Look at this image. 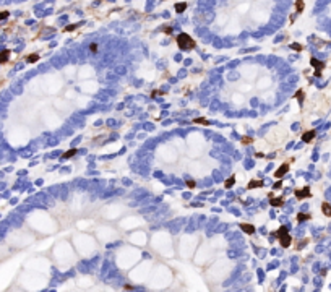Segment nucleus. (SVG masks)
<instances>
[{"instance_id":"nucleus-1","label":"nucleus","mask_w":331,"mask_h":292,"mask_svg":"<svg viewBox=\"0 0 331 292\" xmlns=\"http://www.w3.org/2000/svg\"><path fill=\"white\" fill-rule=\"evenodd\" d=\"M177 45H179L180 50H192V49L197 47V42L193 41V39L188 36V34L182 33V34H179V36H177Z\"/></svg>"},{"instance_id":"nucleus-2","label":"nucleus","mask_w":331,"mask_h":292,"mask_svg":"<svg viewBox=\"0 0 331 292\" xmlns=\"http://www.w3.org/2000/svg\"><path fill=\"white\" fill-rule=\"evenodd\" d=\"M276 236H278V239H279V243H281V245H282L284 248H287L289 245H290V242H292V239H290L289 232H287V229L284 227V226L278 229Z\"/></svg>"},{"instance_id":"nucleus-3","label":"nucleus","mask_w":331,"mask_h":292,"mask_svg":"<svg viewBox=\"0 0 331 292\" xmlns=\"http://www.w3.org/2000/svg\"><path fill=\"white\" fill-rule=\"evenodd\" d=\"M310 64H312L313 68H315V76H320L321 75V70L325 68V64H323V62H320V60H317L315 57L310 60Z\"/></svg>"},{"instance_id":"nucleus-4","label":"nucleus","mask_w":331,"mask_h":292,"mask_svg":"<svg viewBox=\"0 0 331 292\" xmlns=\"http://www.w3.org/2000/svg\"><path fill=\"white\" fill-rule=\"evenodd\" d=\"M309 197H312V192H310L309 187H305V188H302V190L295 192V198H297V200H304V198H309Z\"/></svg>"},{"instance_id":"nucleus-5","label":"nucleus","mask_w":331,"mask_h":292,"mask_svg":"<svg viewBox=\"0 0 331 292\" xmlns=\"http://www.w3.org/2000/svg\"><path fill=\"white\" fill-rule=\"evenodd\" d=\"M315 135H317V131L315 130H310V131H305L304 135H302V140H304L305 143H309V141H312L313 138H315Z\"/></svg>"},{"instance_id":"nucleus-6","label":"nucleus","mask_w":331,"mask_h":292,"mask_svg":"<svg viewBox=\"0 0 331 292\" xmlns=\"http://www.w3.org/2000/svg\"><path fill=\"white\" fill-rule=\"evenodd\" d=\"M287 170H289V165H287V164H284V165H281V167H279V169L276 170V172H275V177H278V179H281V177H282L284 174L287 172Z\"/></svg>"},{"instance_id":"nucleus-7","label":"nucleus","mask_w":331,"mask_h":292,"mask_svg":"<svg viewBox=\"0 0 331 292\" xmlns=\"http://www.w3.org/2000/svg\"><path fill=\"white\" fill-rule=\"evenodd\" d=\"M270 203H271L273 206H276V208H279V206H282V204H284V198H282V197H279V198H273V197H270Z\"/></svg>"},{"instance_id":"nucleus-8","label":"nucleus","mask_w":331,"mask_h":292,"mask_svg":"<svg viewBox=\"0 0 331 292\" xmlns=\"http://www.w3.org/2000/svg\"><path fill=\"white\" fill-rule=\"evenodd\" d=\"M240 229H242L245 234H253V232H255V226H253V224H243V222H242V224H240Z\"/></svg>"},{"instance_id":"nucleus-9","label":"nucleus","mask_w":331,"mask_h":292,"mask_svg":"<svg viewBox=\"0 0 331 292\" xmlns=\"http://www.w3.org/2000/svg\"><path fill=\"white\" fill-rule=\"evenodd\" d=\"M321 211H323L325 216L331 217V204H329V203H323V204H321Z\"/></svg>"},{"instance_id":"nucleus-10","label":"nucleus","mask_w":331,"mask_h":292,"mask_svg":"<svg viewBox=\"0 0 331 292\" xmlns=\"http://www.w3.org/2000/svg\"><path fill=\"white\" fill-rule=\"evenodd\" d=\"M255 187H263V180H250L248 182V190H252Z\"/></svg>"},{"instance_id":"nucleus-11","label":"nucleus","mask_w":331,"mask_h":292,"mask_svg":"<svg viewBox=\"0 0 331 292\" xmlns=\"http://www.w3.org/2000/svg\"><path fill=\"white\" fill-rule=\"evenodd\" d=\"M10 57V50H3V52H0V64H5V62L8 60Z\"/></svg>"},{"instance_id":"nucleus-12","label":"nucleus","mask_w":331,"mask_h":292,"mask_svg":"<svg viewBox=\"0 0 331 292\" xmlns=\"http://www.w3.org/2000/svg\"><path fill=\"white\" fill-rule=\"evenodd\" d=\"M185 8H187V3H185V2H180V3L175 5V11H177V13H182Z\"/></svg>"},{"instance_id":"nucleus-13","label":"nucleus","mask_w":331,"mask_h":292,"mask_svg":"<svg viewBox=\"0 0 331 292\" xmlns=\"http://www.w3.org/2000/svg\"><path fill=\"white\" fill-rule=\"evenodd\" d=\"M295 10H297V13L304 10V0H295Z\"/></svg>"},{"instance_id":"nucleus-14","label":"nucleus","mask_w":331,"mask_h":292,"mask_svg":"<svg viewBox=\"0 0 331 292\" xmlns=\"http://www.w3.org/2000/svg\"><path fill=\"white\" fill-rule=\"evenodd\" d=\"M309 217H310L309 214H305V213H299V214H297V221H299V222H302V221H307Z\"/></svg>"},{"instance_id":"nucleus-15","label":"nucleus","mask_w":331,"mask_h":292,"mask_svg":"<svg viewBox=\"0 0 331 292\" xmlns=\"http://www.w3.org/2000/svg\"><path fill=\"white\" fill-rule=\"evenodd\" d=\"M195 123H201V125H209V120H206V119H203V117H200V119H195L193 120Z\"/></svg>"},{"instance_id":"nucleus-16","label":"nucleus","mask_w":331,"mask_h":292,"mask_svg":"<svg viewBox=\"0 0 331 292\" xmlns=\"http://www.w3.org/2000/svg\"><path fill=\"white\" fill-rule=\"evenodd\" d=\"M78 151L76 150H70V151H67L65 154H64V159H68V158H72V156H75Z\"/></svg>"},{"instance_id":"nucleus-17","label":"nucleus","mask_w":331,"mask_h":292,"mask_svg":"<svg viewBox=\"0 0 331 292\" xmlns=\"http://www.w3.org/2000/svg\"><path fill=\"white\" fill-rule=\"evenodd\" d=\"M295 97H297V99H299V102L302 104V102H304V91H302V89H299L297 93H295Z\"/></svg>"},{"instance_id":"nucleus-18","label":"nucleus","mask_w":331,"mask_h":292,"mask_svg":"<svg viewBox=\"0 0 331 292\" xmlns=\"http://www.w3.org/2000/svg\"><path fill=\"white\" fill-rule=\"evenodd\" d=\"M37 59H39V55H37V54H31V55H28V62H31V64H33V62H36Z\"/></svg>"},{"instance_id":"nucleus-19","label":"nucleus","mask_w":331,"mask_h":292,"mask_svg":"<svg viewBox=\"0 0 331 292\" xmlns=\"http://www.w3.org/2000/svg\"><path fill=\"white\" fill-rule=\"evenodd\" d=\"M234 184H236V179H234V177H231V179H227V180H226V184H224V185H226L227 188H229V187H232Z\"/></svg>"},{"instance_id":"nucleus-20","label":"nucleus","mask_w":331,"mask_h":292,"mask_svg":"<svg viewBox=\"0 0 331 292\" xmlns=\"http://www.w3.org/2000/svg\"><path fill=\"white\" fill-rule=\"evenodd\" d=\"M290 49H294V50H297V52H300V50H302V45H300V44H292V45H290Z\"/></svg>"},{"instance_id":"nucleus-21","label":"nucleus","mask_w":331,"mask_h":292,"mask_svg":"<svg viewBox=\"0 0 331 292\" xmlns=\"http://www.w3.org/2000/svg\"><path fill=\"white\" fill-rule=\"evenodd\" d=\"M89 49H91V52H98V44H96V42H94V44H91V45H89Z\"/></svg>"},{"instance_id":"nucleus-22","label":"nucleus","mask_w":331,"mask_h":292,"mask_svg":"<svg viewBox=\"0 0 331 292\" xmlns=\"http://www.w3.org/2000/svg\"><path fill=\"white\" fill-rule=\"evenodd\" d=\"M75 28H78V25H70V26H67V28H65V31H73Z\"/></svg>"},{"instance_id":"nucleus-23","label":"nucleus","mask_w":331,"mask_h":292,"mask_svg":"<svg viewBox=\"0 0 331 292\" xmlns=\"http://www.w3.org/2000/svg\"><path fill=\"white\" fill-rule=\"evenodd\" d=\"M187 187L193 188V187H195V180H188V182H187Z\"/></svg>"},{"instance_id":"nucleus-24","label":"nucleus","mask_w":331,"mask_h":292,"mask_svg":"<svg viewBox=\"0 0 331 292\" xmlns=\"http://www.w3.org/2000/svg\"><path fill=\"white\" fill-rule=\"evenodd\" d=\"M7 16H8V11H2V13H0V20L7 18Z\"/></svg>"},{"instance_id":"nucleus-25","label":"nucleus","mask_w":331,"mask_h":292,"mask_svg":"<svg viewBox=\"0 0 331 292\" xmlns=\"http://www.w3.org/2000/svg\"><path fill=\"white\" fill-rule=\"evenodd\" d=\"M281 185H282V180H278L275 184V188H281Z\"/></svg>"}]
</instances>
